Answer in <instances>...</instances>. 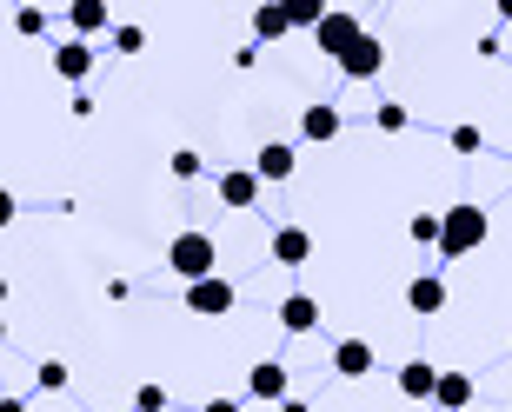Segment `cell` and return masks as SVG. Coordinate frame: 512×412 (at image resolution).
I'll use <instances>...</instances> for the list:
<instances>
[{"instance_id":"1","label":"cell","mask_w":512,"mask_h":412,"mask_svg":"<svg viewBox=\"0 0 512 412\" xmlns=\"http://www.w3.org/2000/svg\"><path fill=\"white\" fill-rule=\"evenodd\" d=\"M486 233H493L486 206L459 200V206H446V233H439V253H446V260H466V253H479V246H486Z\"/></svg>"},{"instance_id":"2","label":"cell","mask_w":512,"mask_h":412,"mask_svg":"<svg viewBox=\"0 0 512 412\" xmlns=\"http://www.w3.org/2000/svg\"><path fill=\"white\" fill-rule=\"evenodd\" d=\"M213 260H220V246H213V233H200V226H187V233H173V246H167V266H173V273H180L187 286L213 280Z\"/></svg>"},{"instance_id":"3","label":"cell","mask_w":512,"mask_h":412,"mask_svg":"<svg viewBox=\"0 0 512 412\" xmlns=\"http://www.w3.org/2000/svg\"><path fill=\"white\" fill-rule=\"evenodd\" d=\"M313 40H320V54L333 60V67H340V60L366 40V27H360V14H340V7H333V14L320 20V34H313Z\"/></svg>"},{"instance_id":"4","label":"cell","mask_w":512,"mask_h":412,"mask_svg":"<svg viewBox=\"0 0 512 412\" xmlns=\"http://www.w3.org/2000/svg\"><path fill=\"white\" fill-rule=\"evenodd\" d=\"M233 306H240V286L220 280V273H213V280H200V286H187V313L193 319H227Z\"/></svg>"},{"instance_id":"5","label":"cell","mask_w":512,"mask_h":412,"mask_svg":"<svg viewBox=\"0 0 512 412\" xmlns=\"http://www.w3.org/2000/svg\"><path fill=\"white\" fill-rule=\"evenodd\" d=\"M340 127H346V113L333 107V100H313V107L300 113V140H306V147H326V140H340Z\"/></svg>"},{"instance_id":"6","label":"cell","mask_w":512,"mask_h":412,"mask_svg":"<svg viewBox=\"0 0 512 412\" xmlns=\"http://www.w3.org/2000/svg\"><path fill=\"white\" fill-rule=\"evenodd\" d=\"M286 386H293V373H286L280 359H260V366L247 373V393H253V399H266V406H286V399H293Z\"/></svg>"},{"instance_id":"7","label":"cell","mask_w":512,"mask_h":412,"mask_svg":"<svg viewBox=\"0 0 512 412\" xmlns=\"http://www.w3.org/2000/svg\"><path fill=\"white\" fill-rule=\"evenodd\" d=\"M446 300H453V293H446V280H439V273H419V280L406 286V306H413L419 319H433V313H446Z\"/></svg>"},{"instance_id":"8","label":"cell","mask_w":512,"mask_h":412,"mask_svg":"<svg viewBox=\"0 0 512 412\" xmlns=\"http://www.w3.org/2000/svg\"><path fill=\"white\" fill-rule=\"evenodd\" d=\"M273 260L280 266H306L313 260V233H306V226H273Z\"/></svg>"},{"instance_id":"9","label":"cell","mask_w":512,"mask_h":412,"mask_svg":"<svg viewBox=\"0 0 512 412\" xmlns=\"http://www.w3.org/2000/svg\"><path fill=\"white\" fill-rule=\"evenodd\" d=\"M380 67H386V47H380V34H366L360 47H353V54L340 60V74H346V80H373Z\"/></svg>"},{"instance_id":"10","label":"cell","mask_w":512,"mask_h":412,"mask_svg":"<svg viewBox=\"0 0 512 412\" xmlns=\"http://www.w3.org/2000/svg\"><path fill=\"white\" fill-rule=\"evenodd\" d=\"M333 373L340 379H366L373 373V346H366V339H340V346H333Z\"/></svg>"},{"instance_id":"11","label":"cell","mask_w":512,"mask_h":412,"mask_svg":"<svg viewBox=\"0 0 512 412\" xmlns=\"http://www.w3.org/2000/svg\"><path fill=\"white\" fill-rule=\"evenodd\" d=\"M220 200L247 213V206L260 200V173H253V167H233V173H220Z\"/></svg>"},{"instance_id":"12","label":"cell","mask_w":512,"mask_h":412,"mask_svg":"<svg viewBox=\"0 0 512 412\" xmlns=\"http://www.w3.org/2000/svg\"><path fill=\"white\" fill-rule=\"evenodd\" d=\"M67 20H74V40H87V34H107V27H114V14H107V0H74V7H67Z\"/></svg>"},{"instance_id":"13","label":"cell","mask_w":512,"mask_h":412,"mask_svg":"<svg viewBox=\"0 0 512 412\" xmlns=\"http://www.w3.org/2000/svg\"><path fill=\"white\" fill-rule=\"evenodd\" d=\"M54 74H60V80H74V87H80V80L94 74V47H87V40H67V47L54 54Z\"/></svg>"},{"instance_id":"14","label":"cell","mask_w":512,"mask_h":412,"mask_svg":"<svg viewBox=\"0 0 512 412\" xmlns=\"http://www.w3.org/2000/svg\"><path fill=\"white\" fill-rule=\"evenodd\" d=\"M399 393H406V399H433V393H439V366H426V359H406V366H399Z\"/></svg>"},{"instance_id":"15","label":"cell","mask_w":512,"mask_h":412,"mask_svg":"<svg viewBox=\"0 0 512 412\" xmlns=\"http://www.w3.org/2000/svg\"><path fill=\"white\" fill-rule=\"evenodd\" d=\"M293 167H300V160H293V147H286V140H266L260 160H253V173H260V180H293Z\"/></svg>"},{"instance_id":"16","label":"cell","mask_w":512,"mask_h":412,"mask_svg":"<svg viewBox=\"0 0 512 412\" xmlns=\"http://www.w3.org/2000/svg\"><path fill=\"white\" fill-rule=\"evenodd\" d=\"M280 326H286V333H313V326H320V300L286 293V300H280Z\"/></svg>"},{"instance_id":"17","label":"cell","mask_w":512,"mask_h":412,"mask_svg":"<svg viewBox=\"0 0 512 412\" xmlns=\"http://www.w3.org/2000/svg\"><path fill=\"white\" fill-rule=\"evenodd\" d=\"M280 34H293L286 0H266V7H253V40H280Z\"/></svg>"},{"instance_id":"18","label":"cell","mask_w":512,"mask_h":412,"mask_svg":"<svg viewBox=\"0 0 512 412\" xmlns=\"http://www.w3.org/2000/svg\"><path fill=\"white\" fill-rule=\"evenodd\" d=\"M439 412H466L473 406V373H439Z\"/></svg>"},{"instance_id":"19","label":"cell","mask_w":512,"mask_h":412,"mask_svg":"<svg viewBox=\"0 0 512 412\" xmlns=\"http://www.w3.org/2000/svg\"><path fill=\"white\" fill-rule=\"evenodd\" d=\"M419 246H439V233H446V213H413V226H406Z\"/></svg>"},{"instance_id":"20","label":"cell","mask_w":512,"mask_h":412,"mask_svg":"<svg viewBox=\"0 0 512 412\" xmlns=\"http://www.w3.org/2000/svg\"><path fill=\"white\" fill-rule=\"evenodd\" d=\"M286 14H293V27H313V34H320V20L333 14V7H320V0H286Z\"/></svg>"},{"instance_id":"21","label":"cell","mask_w":512,"mask_h":412,"mask_svg":"<svg viewBox=\"0 0 512 412\" xmlns=\"http://www.w3.org/2000/svg\"><path fill=\"white\" fill-rule=\"evenodd\" d=\"M406 120H413V113L399 107V100H380V113H373V127H380V133H406Z\"/></svg>"},{"instance_id":"22","label":"cell","mask_w":512,"mask_h":412,"mask_svg":"<svg viewBox=\"0 0 512 412\" xmlns=\"http://www.w3.org/2000/svg\"><path fill=\"white\" fill-rule=\"evenodd\" d=\"M14 34H20V40L47 34V14H40V7H14Z\"/></svg>"},{"instance_id":"23","label":"cell","mask_w":512,"mask_h":412,"mask_svg":"<svg viewBox=\"0 0 512 412\" xmlns=\"http://www.w3.org/2000/svg\"><path fill=\"white\" fill-rule=\"evenodd\" d=\"M200 167H207V160H200V153H193V147H180V153H173V160H167V173H173V180H193V173H200Z\"/></svg>"},{"instance_id":"24","label":"cell","mask_w":512,"mask_h":412,"mask_svg":"<svg viewBox=\"0 0 512 412\" xmlns=\"http://www.w3.org/2000/svg\"><path fill=\"white\" fill-rule=\"evenodd\" d=\"M34 379H40V393H60V386H67V366H60V359H47Z\"/></svg>"},{"instance_id":"25","label":"cell","mask_w":512,"mask_h":412,"mask_svg":"<svg viewBox=\"0 0 512 412\" xmlns=\"http://www.w3.org/2000/svg\"><path fill=\"white\" fill-rule=\"evenodd\" d=\"M479 147H486V133H479V127H453V153H479Z\"/></svg>"},{"instance_id":"26","label":"cell","mask_w":512,"mask_h":412,"mask_svg":"<svg viewBox=\"0 0 512 412\" xmlns=\"http://www.w3.org/2000/svg\"><path fill=\"white\" fill-rule=\"evenodd\" d=\"M114 47H120V54H140V47H147V34H140V27H114Z\"/></svg>"},{"instance_id":"27","label":"cell","mask_w":512,"mask_h":412,"mask_svg":"<svg viewBox=\"0 0 512 412\" xmlns=\"http://www.w3.org/2000/svg\"><path fill=\"white\" fill-rule=\"evenodd\" d=\"M133 406H140V412H167V393H160V386H140V393H133Z\"/></svg>"},{"instance_id":"28","label":"cell","mask_w":512,"mask_h":412,"mask_svg":"<svg viewBox=\"0 0 512 412\" xmlns=\"http://www.w3.org/2000/svg\"><path fill=\"white\" fill-rule=\"evenodd\" d=\"M200 412H240V399H207Z\"/></svg>"},{"instance_id":"29","label":"cell","mask_w":512,"mask_h":412,"mask_svg":"<svg viewBox=\"0 0 512 412\" xmlns=\"http://www.w3.org/2000/svg\"><path fill=\"white\" fill-rule=\"evenodd\" d=\"M0 412H27V399H0Z\"/></svg>"},{"instance_id":"30","label":"cell","mask_w":512,"mask_h":412,"mask_svg":"<svg viewBox=\"0 0 512 412\" xmlns=\"http://www.w3.org/2000/svg\"><path fill=\"white\" fill-rule=\"evenodd\" d=\"M280 412H313V406H306V399H286V406Z\"/></svg>"}]
</instances>
